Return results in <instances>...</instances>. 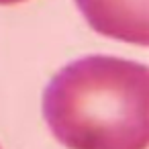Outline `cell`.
<instances>
[{
	"label": "cell",
	"mask_w": 149,
	"mask_h": 149,
	"mask_svg": "<svg viewBox=\"0 0 149 149\" xmlns=\"http://www.w3.org/2000/svg\"><path fill=\"white\" fill-rule=\"evenodd\" d=\"M43 116L68 149H147L149 70L114 55L76 59L47 84Z\"/></svg>",
	"instance_id": "obj_1"
},
{
	"label": "cell",
	"mask_w": 149,
	"mask_h": 149,
	"mask_svg": "<svg viewBox=\"0 0 149 149\" xmlns=\"http://www.w3.org/2000/svg\"><path fill=\"white\" fill-rule=\"evenodd\" d=\"M86 23L100 35L149 45V0H76Z\"/></svg>",
	"instance_id": "obj_2"
},
{
	"label": "cell",
	"mask_w": 149,
	"mask_h": 149,
	"mask_svg": "<svg viewBox=\"0 0 149 149\" xmlns=\"http://www.w3.org/2000/svg\"><path fill=\"white\" fill-rule=\"evenodd\" d=\"M19 2H27V0H0V6H10V4H19Z\"/></svg>",
	"instance_id": "obj_3"
},
{
	"label": "cell",
	"mask_w": 149,
	"mask_h": 149,
	"mask_svg": "<svg viewBox=\"0 0 149 149\" xmlns=\"http://www.w3.org/2000/svg\"><path fill=\"white\" fill-rule=\"evenodd\" d=\"M0 149H2V147H0Z\"/></svg>",
	"instance_id": "obj_4"
}]
</instances>
